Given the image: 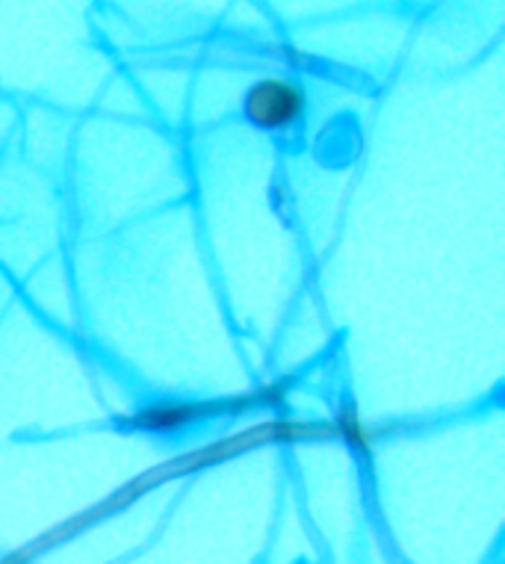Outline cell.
<instances>
[{
    "instance_id": "cell-2",
    "label": "cell",
    "mask_w": 505,
    "mask_h": 564,
    "mask_svg": "<svg viewBox=\"0 0 505 564\" xmlns=\"http://www.w3.org/2000/svg\"><path fill=\"white\" fill-rule=\"evenodd\" d=\"M334 435H341L346 441L352 453L358 455L361 462H369L373 458V444H376V435H373V429L364 423V416L358 414V408L355 405H343L334 416Z\"/></svg>"
},
{
    "instance_id": "cell-1",
    "label": "cell",
    "mask_w": 505,
    "mask_h": 564,
    "mask_svg": "<svg viewBox=\"0 0 505 564\" xmlns=\"http://www.w3.org/2000/svg\"><path fill=\"white\" fill-rule=\"evenodd\" d=\"M308 89L293 77H260L243 95V116L267 133H284L308 116Z\"/></svg>"
}]
</instances>
